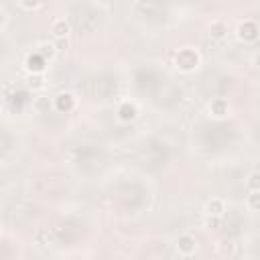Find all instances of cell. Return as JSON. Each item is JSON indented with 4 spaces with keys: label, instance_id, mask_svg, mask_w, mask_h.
<instances>
[{
    "label": "cell",
    "instance_id": "cell-17",
    "mask_svg": "<svg viewBox=\"0 0 260 260\" xmlns=\"http://www.w3.org/2000/svg\"><path fill=\"white\" fill-rule=\"evenodd\" d=\"M18 4H20L24 10H37V8L43 4V0H18Z\"/></svg>",
    "mask_w": 260,
    "mask_h": 260
},
{
    "label": "cell",
    "instance_id": "cell-19",
    "mask_svg": "<svg viewBox=\"0 0 260 260\" xmlns=\"http://www.w3.org/2000/svg\"><path fill=\"white\" fill-rule=\"evenodd\" d=\"M252 63H254V67H256V69H260V51H258V53L254 55V59H252Z\"/></svg>",
    "mask_w": 260,
    "mask_h": 260
},
{
    "label": "cell",
    "instance_id": "cell-8",
    "mask_svg": "<svg viewBox=\"0 0 260 260\" xmlns=\"http://www.w3.org/2000/svg\"><path fill=\"white\" fill-rule=\"evenodd\" d=\"M32 240H35L37 246H51V244H55V234L49 228H41V230L35 232Z\"/></svg>",
    "mask_w": 260,
    "mask_h": 260
},
{
    "label": "cell",
    "instance_id": "cell-6",
    "mask_svg": "<svg viewBox=\"0 0 260 260\" xmlns=\"http://www.w3.org/2000/svg\"><path fill=\"white\" fill-rule=\"evenodd\" d=\"M24 65H26V71H28V73H43V71H45V65H47V59L35 51L32 55L26 57Z\"/></svg>",
    "mask_w": 260,
    "mask_h": 260
},
{
    "label": "cell",
    "instance_id": "cell-18",
    "mask_svg": "<svg viewBox=\"0 0 260 260\" xmlns=\"http://www.w3.org/2000/svg\"><path fill=\"white\" fill-rule=\"evenodd\" d=\"M55 47H57V51H67V49H69V41H67V37H63V39H55Z\"/></svg>",
    "mask_w": 260,
    "mask_h": 260
},
{
    "label": "cell",
    "instance_id": "cell-5",
    "mask_svg": "<svg viewBox=\"0 0 260 260\" xmlns=\"http://www.w3.org/2000/svg\"><path fill=\"white\" fill-rule=\"evenodd\" d=\"M136 116H138L136 104H132V102H122V104H120V108H118V120H120V122L128 124V122H132V120H136Z\"/></svg>",
    "mask_w": 260,
    "mask_h": 260
},
{
    "label": "cell",
    "instance_id": "cell-14",
    "mask_svg": "<svg viewBox=\"0 0 260 260\" xmlns=\"http://www.w3.org/2000/svg\"><path fill=\"white\" fill-rule=\"evenodd\" d=\"M246 205L250 211H260V191H250L246 197Z\"/></svg>",
    "mask_w": 260,
    "mask_h": 260
},
{
    "label": "cell",
    "instance_id": "cell-9",
    "mask_svg": "<svg viewBox=\"0 0 260 260\" xmlns=\"http://www.w3.org/2000/svg\"><path fill=\"white\" fill-rule=\"evenodd\" d=\"M203 211L207 213V215H223V211H225V203H223V199H219V197H211L207 203H205V207H203Z\"/></svg>",
    "mask_w": 260,
    "mask_h": 260
},
{
    "label": "cell",
    "instance_id": "cell-2",
    "mask_svg": "<svg viewBox=\"0 0 260 260\" xmlns=\"http://www.w3.org/2000/svg\"><path fill=\"white\" fill-rule=\"evenodd\" d=\"M260 37V26L254 20H244L238 24V39L244 43H256Z\"/></svg>",
    "mask_w": 260,
    "mask_h": 260
},
{
    "label": "cell",
    "instance_id": "cell-13",
    "mask_svg": "<svg viewBox=\"0 0 260 260\" xmlns=\"http://www.w3.org/2000/svg\"><path fill=\"white\" fill-rule=\"evenodd\" d=\"M37 53H39V55H43V57L49 61V59H53V57H55L57 47H55V43H39Z\"/></svg>",
    "mask_w": 260,
    "mask_h": 260
},
{
    "label": "cell",
    "instance_id": "cell-1",
    "mask_svg": "<svg viewBox=\"0 0 260 260\" xmlns=\"http://www.w3.org/2000/svg\"><path fill=\"white\" fill-rule=\"evenodd\" d=\"M199 63H201V57H199V53H197L195 49H191V47H183V49H179V53L175 55V65H177V69H181V71H185V73L195 71V69L199 67Z\"/></svg>",
    "mask_w": 260,
    "mask_h": 260
},
{
    "label": "cell",
    "instance_id": "cell-10",
    "mask_svg": "<svg viewBox=\"0 0 260 260\" xmlns=\"http://www.w3.org/2000/svg\"><path fill=\"white\" fill-rule=\"evenodd\" d=\"M51 32L55 39H63L69 35V22L65 18H57L53 24H51Z\"/></svg>",
    "mask_w": 260,
    "mask_h": 260
},
{
    "label": "cell",
    "instance_id": "cell-12",
    "mask_svg": "<svg viewBox=\"0 0 260 260\" xmlns=\"http://www.w3.org/2000/svg\"><path fill=\"white\" fill-rule=\"evenodd\" d=\"M26 87L32 89V91L43 89V87H45V77H43V73H28V77H26Z\"/></svg>",
    "mask_w": 260,
    "mask_h": 260
},
{
    "label": "cell",
    "instance_id": "cell-3",
    "mask_svg": "<svg viewBox=\"0 0 260 260\" xmlns=\"http://www.w3.org/2000/svg\"><path fill=\"white\" fill-rule=\"evenodd\" d=\"M175 248L181 256H193L195 250H197V240L191 236V234H181L177 240H175Z\"/></svg>",
    "mask_w": 260,
    "mask_h": 260
},
{
    "label": "cell",
    "instance_id": "cell-11",
    "mask_svg": "<svg viewBox=\"0 0 260 260\" xmlns=\"http://www.w3.org/2000/svg\"><path fill=\"white\" fill-rule=\"evenodd\" d=\"M225 32H228V26H225V22H221V20H215V22H211V26H209V37H211V39H215V41H221V39L225 37Z\"/></svg>",
    "mask_w": 260,
    "mask_h": 260
},
{
    "label": "cell",
    "instance_id": "cell-4",
    "mask_svg": "<svg viewBox=\"0 0 260 260\" xmlns=\"http://www.w3.org/2000/svg\"><path fill=\"white\" fill-rule=\"evenodd\" d=\"M75 108V95L69 93V91H61L55 95V110L61 112V114H67Z\"/></svg>",
    "mask_w": 260,
    "mask_h": 260
},
{
    "label": "cell",
    "instance_id": "cell-16",
    "mask_svg": "<svg viewBox=\"0 0 260 260\" xmlns=\"http://www.w3.org/2000/svg\"><path fill=\"white\" fill-rule=\"evenodd\" d=\"M203 225H205L207 230H217V228H221V217H219V215H207V213H205Z\"/></svg>",
    "mask_w": 260,
    "mask_h": 260
},
{
    "label": "cell",
    "instance_id": "cell-15",
    "mask_svg": "<svg viewBox=\"0 0 260 260\" xmlns=\"http://www.w3.org/2000/svg\"><path fill=\"white\" fill-rule=\"evenodd\" d=\"M246 185H248L250 191H260V171L250 173L248 179H246Z\"/></svg>",
    "mask_w": 260,
    "mask_h": 260
},
{
    "label": "cell",
    "instance_id": "cell-7",
    "mask_svg": "<svg viewBox=\"0 0 260 260\" xmlns=\"http://www.w3.org/2000/svg\"><path fill=\"white\" fill-rule=\"evenodd\" d=\"M209 114L213 118H225L230 114V104L225 98H213L209 104Z\"/></svg>",
    "mask_w": 260,
    "mask_h": 260
}]
</instances>
